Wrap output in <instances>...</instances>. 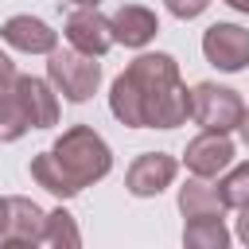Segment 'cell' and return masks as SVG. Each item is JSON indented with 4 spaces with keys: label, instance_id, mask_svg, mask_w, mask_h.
<instances>
[{
    "label": "cell",
    "instance_id": "9c48e42d",
    "mask_svg": "<svg viewBox=\"0 0 249 249\" xmlns=\"http://www.w3.org/2000/svg\"><path fill=\"white\" fill-rule=\"evenodd\" d=\"M0 39H4L12 51H19V54H51V51L58 47V31H54L47 19L31 16V12L8 16V19L0 23Z\"/></svg>",
    "mask_w": 249,
    "mask_h": 249
},
{
    "label": "cell",
    "instance_id": "3957f363",
    "mask_svg": "<svg viewBox=\"0 0 249 249\" xmlns=\"http://www.w3.org/2000/svg\"><path fill=\"white\" fill-rule=\"evenodd\" d=\"M47 82L58 89V97L82 105V101H89V97L97 93V86H101V62H97L93 54L74 51V47H66V51L54 47V51L47 54Z\"/></svg>",
    "mask_w": 249,
    "mask_h": 249
},
{
    "label": "cell",
    "instance_id": "ffe728a7",
    "mask_svg": "<svg viewBox=\"0 0 249 249\" xmlns=\"http://www.w3.org/2000/svg\"><path fill=\"white\" fill-rule=\"evenodd\" d=\"M16 74H19V70H16V62L0 51V93H8V89L16 86Z\"/></svg>",
    "mask_w": 249,
    "mask_h": 249
},
{
    "label": "cell",
    "instance_id": "9a60e30c",
    "mask_svg": "<svg viewBox=\"0 0 249 249\" xmlns=\"http://www.w3.org/2000/svg\"><path fill=\"white\" fill-rule=\"evenodd\" d=\"M31 179H35L43 191H51L54 198H74V195H78V187H74V183L66 179V171L54 163L51 148L39 152V156H31Z\"/></svg>",
    "mask_w": 249,
    "mask_h": 249
},
{
    "label": "cell",
    "instance_id": "30bf717a",
    "mask_svg": "<svg viewBox=\"0 0 249 249\" xmlns=\"http://www.w3.org/2000/svg\"><path fill=\"white\" fill-rule=\"evenodd\" d=\"M16 97L31 121V128H54L58 124V89L47 82V78H35V74H16Z\"/></svg>",
    "mask_w": 249,
    "mask_h": 249
},
{
    "label": "cell",
    "instance_id": "cb8c5ba5",
    "mask_svg": "<svg viewBox=\"0 0 249 249\" xmlns=\"http://www.w3.org/2000/svg\"><path fill=\"white\" fill-rule=\"evenodd\" d=\"M4 226H8V198L0 195V233H4Z\"/></svg>",
    "mask_w": 249,
    "mask_h": 249
},
{
    "label": "cell",
    "instance_id": "d4e9b609",
    "mask_svg": "<svg viewBox=\"0 0 249 249\" xmlns=\"http://www.w3.org/2000/svg\"><path fill=\"white\" fill-rule=\"evenodd\" d=\"M66 4H74V8H97L101 0H66Z\"/></svg>",
    "mask_w": 249,
    "mask_h": 249
},
{
    "label": "cell",
    "instance_id": "ba28073f",
    "mask_svg": "<svg viewBox=\"0 0 249 249\" xmlns=\"http://www.w3.org/2000/svg\"><path fill=\"white\" fill-rule=\"evenodd\" d=\"M62 35L74 51L82 54H93V58H105L117 43H113V23L109 16H101L97 8H74L62 23Z\"/></svg>",
    "mask_w": 249,
    "mask_h": 249
},
{
    "label": "cell",
    "instance_id": "7a4b0ae2",
    "mask_svg": "<svg viewBox=\"0 0 249 249\" xmlns=\"http://www.w3.org/2000/svg\"><path fill=\"white\" fill-rule=\"evenodd\" d=\"M51 156L54 163L66 171V179L86 191L93 183H101L109 171H113V148L105 144V136L89 124H70L62 128V136L51 144Z\"/></svg>",
    "mask_w": 249,
    "mask_h": 249
},
{
    "label": "cell",
    "instance_id": "603a6c76",
    "mask_svg": "<svg viewBox=\"0 0 249 249\" xmlns=\"http://www.w3.org/2000/svg\"><path fill=\"white\" fill-rule=\"evenodd\" d=\"M233 12H241V16H249V0H226Z\"/></svg>",
    "mask_w": 249,
    "mask_h": 249
},
{
    "label": "cell",
    "instance_id": "ac0fdd59",
    "mask_svg": "<svg viewBox=\"0 0 249 249\" xmlns=\"http://www.w3.org/2000/svg\"><path fill=\"white\" fill-rule=\"evenodd\" d=\"M27 132H31V121H27L16 89L0 93V144H16V140L27 136Z\"/></svg>",
    "mask_w": 249,
    "mask_h": 249
},
{
    "label": "cell",
    "instance_id": "2e32d148",
    "mask_svg": "<svg viewBox=\"0 0 249 249\" xmlns=\"http://www.w3.org/2000/svg\"><path fill=\"white\" fill-rule=\"evenodd\" d=\"M39 245H54V249H78V245H82V230H78L74 214H70V210H62V206L47 210V218H43V241H39Z\"/></svg>",
    "mask_w": 249,
    "mask_h": 249
},
{
    "label": "cell",
    "instance_id": "52a82bcc",
    "mask_svg": "<svg viewBox=\"0 0 249 249\" xmlns=\"http://www.w3.org/2000/svg\"><path fill=\"white\" fill-rule=\"evenodd\" d=\"M202 54L222 74H237L249 66V27L241 23H210L202 31Z\"/></svg>",
    "mask_w": 249,
    "mask_h": 249
},
{
    "label": "cell",
    "instance_id": "7c38bea8",
    "mask_svg": "<svg viewBox=\"0 0 249 249\" xmlns=\"http://www.w3.org/2000/svg\"><path fill=\"white\" fill-rule=\"evenodd\" d=\"M43 218H47V210L35 198L12 195L8 198V226H4L0 241L4 245H39L43 241Z\"/></svg>",
    "mask_w": 249,
    "mask_h": 249
},
{
    "label": "cell",
    "instance_id": "e0dca14e",
    "mask_svg": "<svg viewBox=\"0 0 249 249\" xmlns=\"http://www.w3.org/2000/svg\"><path fill=\"white\" fill-rule=\"evenodd\" d=\"M218 198L226 210H241L249 206V160L245 163H230L222 175H218Z\"/></svg>",
    "mask_w": 249,
    "mask_h": 249
},
{
    "label": "cell",
    "instance_id": "4fadbf2b",
    "mask_svg": "<svg viewBox=\"0 0 249 249\" xmlns=\"http://www.w3.org/2000/svg\"><path fill=\"white\" fill-rule=\"evenodd\" d=\"M179 214L183 218H206V214H226L222 198H218V187L202 175H187V183L179 187Z\"/></svg>",
    "mask_w": 249,
    "mask_h": 249
},
{
    "label": "cell",
    "instance_id": "277c9868",
    "mask_svg": "<svg viewBox=\"0 0 249 249\" xmlns=\"http://www.w3.org/2000/svg\"><path fill=\"white\" fill-rule=\"evenodd\" d=\"M245 113V101L237 89L230 86H218V82H198L191 89V117L195 124L202 128H214V132H233L237 121Z\"/></svg>",
    "mask_w": 249,
    "mask_h": 249
},
{
    "label": "cell",
    "instance_id": "8992f818",
    "mask_svg": "<svg viewBox=\"0 0 249 249\" xmlns=\"http://www.w3.org/2000/svg\"><path fill=\"white\" fill-rule=\"evenodd\" d=\"M179 175V160L171 152H140L124 171V191L132 198H156L163 195Z\"/></svg>",
    "mask_w": 249,
    "mask_h": 249
},
{
    "label": "cell",
    "instance_id": "8fae6325",
    "mask_svg": "<svg viewBox=\"0 0 249 249\" xmlns=\"http://www.w3.org/2000/svg\"><path fill=\"white\" fill-rule=\"evenodd\" d=\"M109 23H113V43H121V47H128V51H144V47L160 35V19H156V12L144 8V4H121V8L109 16Z\"/></svg>",
    "mask_w": 249,
    "mask_h": 249
},
{
    "label": "cell",
    "instance_id": "d6986e66",
    "mask_svg": "<svg viewBox=\"0 0 249 249\" xmlns=\"http://www.w3.org/2000/svg\"><path fill=\"white\" fill-rule=\"evenodd\" d=\"M163 8H167L175 19H198V16L210 8V0H163Z\"/></svg>",
    "mask_w": 249,
    "mask_h": 249
},
{
    "label": "cell",
    "instance_id": "7402d4cb",
    "mask_svg": "<svg viewBox=\"0 0 249 249\" xmlns=\"http://www.w3.org/2000/svg\"><path fill=\"white\" fill-rule=\"evenodd\" d=\"M237 136H241V144L249 148V109L241 113V121H237Z\"/></svg>",
    "mask_w": 249,
    "mask_h": 249
},
{
    "label": "cell",
    "instance_id": "6da1fadb",
    "mask_svg": "<svg viewBox=\"0 0 249 249\" xmlns=\"http://www.w3.org/2000/svg\"><path fill=\"white\" fill-rule=\"evenodd\" d=\"M109 113L128 128H179L191 117V89L167 51H140L109 86Z\"/></svg>",
    "mask_w": 249,
    "mask_h": 249
},
{
    "label": "cell",
    "instance_id": "5bb4252c",
    "mask_svg": "<svg viewBox=\"0 0 249 249\" xmlns=\"http://www.w3.org/2000/svg\"><path fill=\"white\" fill-rule=\"evenodd\" d=\"M230 237H233V233L226 230L222 214L187 218V226H183V245H187V249H226Z\"/></svg>",
    "mask_w": 249,
    "mask_h": 249
},
{
    "label": "cell",
    "instance_id": "44dd1931",
    "mask_svg": "<svg viewBox=\"0 0 249 249\" xmlns=\"http://www.w3.org/2000/svg\"><path fill=\"white\" fill-rule=\"evenodd\" d=\"M233 233H237V241H241V245H249V206H241V210H237V230H233Z\"/></svg>",
    "mask_w": 249,
    "mask_h": 249
},
{
    "label": "cell",
    "instance_id": "5b68a950",
    "mask_svg": "<svg viewBox=\"0 0 249 249\" xmlns=\"http://www.w3.org/2000/svg\"><path fill=\"white\" fill-rule=\"evenodd\" d=\"M237 148L230 140V132H214V128H202L198 136L187 140L183 148V167L187 175H202V179H218L230 163H233Z\"/></svg>",
    "mask_w": 249,
    "mask_h": 249
}]
</instances>
